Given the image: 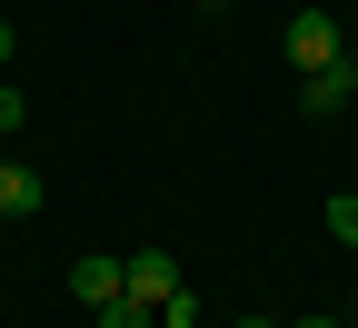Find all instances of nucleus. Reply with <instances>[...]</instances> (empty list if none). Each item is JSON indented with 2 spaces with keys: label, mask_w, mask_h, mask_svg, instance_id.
Returning a JSON list of instances; mask_svg holds the SVG:
<instances>
[{
  "label": "nucleus",
  "mask_w": 358,
  "mask_h": 328,
  "mask_svg": "<svg viewBox=\"0 0 358 328\" xmlns=\"http://www.w3.org/2000/svg\"><path fill=\"white\" fill-rule=\"evenodd\" d=\"M329 239H338V249H358V199H348V190L329 199Z\"/></svg>",
  "instance_id": "nucleus-7"
},
{
  "label": "nucleus",
  "mask_w": 358,
  "mask_h": 328,
  "mask_svg": "<svg viewBox=\"0 0 358 328\" xmlns=\"http://www.w3.org/2000/svg\"><path fill=\"white\" fill-rule=\"evenodd\" d=\"M0 139H20V90H0Z\"/></svg>",
  "instance_id": "nucleus-8"
},
{
  "label": "nucleus",
  "mask_w": 358,
  "mask_h": 328,
  "mask_svg": "<svg viewBox=\"0 0 358 328\" xmlns=\"http://www.w3.org/2000/svg\"><path fill=\"white\" fill-rule=\"evenodd\" d=\"M289 60H299V80H308V70H338V60H348V50H338V20H329V10H299V20H289Z\"/></svg>",
  "instance_id": "nucleus-2"
},
{
  "label": "nucleus",
  "mask_w": 358,
  "mask_h": 328,
  "mask_svg": "<svg viewBox=\"0 0 358 328\" xmlns=\"http://www.w3.org/2000/svg\"><path fill=\"white\" fill-rule=\"evenodd\" d=\"M239 328H289V318H239Z\"/></svg>",
  "instance_id": "nucleus-9"
},
{
  "label": "nucleus",
  "mask_w": 358,
  "mask_h": 328,
  "mask_svg": "<svg viewBox=\"0 0 358 328\" xmlns=\"http://www.w3.org/2000/svg\"><path fill=\"white\" fill-rule=\"evenodd\" d=\"M0 60H10V20H0Z\"/></svg>",
  "instance_id": "nucleus-11"
},
{
  "label": "nucleus",
  "mask_w": 358,
  "mask_h": 328,
  "mask_svg": "<svg viewBox=\"0 0 358 328\" xmlns=\"http://www.w3.org/2000/svg\"><path fill=\"white\" fill-rule=\"evenodd\" d=\"M70 299H80V308H110V299H129V249H90V259L70 269Z\"/></svg>",
  "instance_id": "nucleus-1"
},
{
  "label": "nucleus",
  "mask_w": 358,
  "mask_h": 328,
  "mask_svg": "<svg viewBox=\"0 0 358 328\" xmlns=\"http://www.w3.org/2000/svg\"><path fill=\"white\" fill-rule=\"evenodd\" d=\"M90 318H100V328H159V318H150L140 299H110V308H90Z\"/></svg>",
  "instance_id": "nucleus-6"
},
{
  "label": "nucleus",
  "mask_w": 358,
  "mask_h": 328,
  "mask_svg": "<svg viewBox=\"0 0 358 328\" xmlns=\"http://www.w3.org/2000/svg\"><path fill=\"white\" fill-rule=\"evenodd\" d=\"M338 100H358V90H348V60H338V70H308V80H299V110H308V120H338Z\"/></svg>",
  "instance_id": "nucleus-5"
},
{
  "label": "nucleus",
  "mask_w": 358,
  "mask_h": 328,
  "mask_svg": "<svg viewBox=\"0 0 358 328\" xmlns=\"http://www.w3.org/2000/svg\"><path fill=\"white\" fill-rule=\"evenodd\" d=\"M348 90H358V50H348Z\"/></svg>",
  "instance_id": "nucleus-12"
},
{
  "label": "nucleus",
  "mask_w": 358,
  "mask_h": 328,
  "mask_svg": "<svg viewBox=\"0 0 358 328\" xmlns=\"http://www.w3.org/2000/svg\"><path fill=\"white\" fill-rule=\"evenodd\" d=\"M348 328H358V289H348Z\"/></svg>",
  "instance_id": "nucleus-13"
},
{
  "label": "nucleus",
  "mask_w": 358,
  "mask_h": 328,
  "mask_svg": "<svg viewBox=\"0 0 358 328\" xmlns=\"http://www.w3.org/2000/svg\"><path fill=\"white\" fill-rule=\"evenodd\" d=\"M179 289H189V278H179V269H169V259H159V249H129V299H140V308H150V318H159V308H169V299H179Z\"/></svg>",
  "instance_id": "nucleus-3"
},
{
  "label": "nucleus",
  "mask_w": 358,
  "mask_h": 328,
  "mask_svg": "<svg viewBox=\"0 0 358 328\" xmlns=\"http://www.w3.org/2000/svg\"><path fill=\"white\" fill-rule=\"evenodd\" d=\"M289 328H338V318H289Z\"/></svg>",
  "instance_id": "nucleus-10"
},
{
  "label": "nucleus",
  "mask_w": 358,
  "mask_h": 328,
  "mask_svg": "<svg viewBox=\"0 0 358 328\" xmlns=\"http://www.w3.org/2000/svg\"><path fill=\"white\" fill-rule=\"evenodd\" d=\"M40 199H50V190H40V169H20L10 150H0V219H30Z\"/></svg>",
  "instance_id": "nucleus-4"
}]
</instances>
